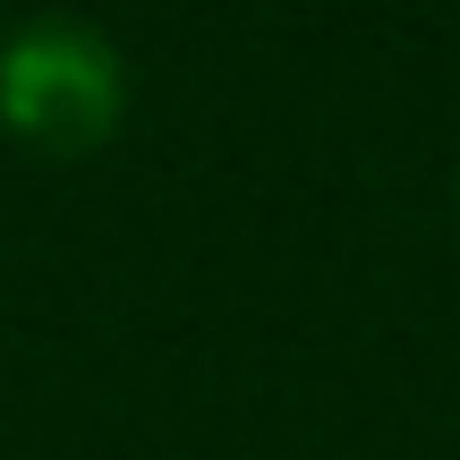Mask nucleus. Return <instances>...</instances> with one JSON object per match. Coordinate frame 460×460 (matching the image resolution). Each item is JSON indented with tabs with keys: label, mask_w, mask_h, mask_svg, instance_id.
<instances>
[{
	"label": "nucleus",
	"mask_w": 460,
	"mask_h": 460,
	"mask_svg": "<svg viewBox=\"0 0 460 460\" xmlns=\"http://www.w3.org/2000/svg\"><path fill=\"white\" fill-rule=\"evenodd\" d=\"M128 119V60L94 17H26L0 34V128L51 163H85Z\"/></svg>",
	"instance_id": "obj_1"
}]
</instances>
